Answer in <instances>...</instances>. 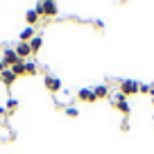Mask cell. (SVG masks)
Wrapping results in <instances>:
<instances>
[{"label":"cell","mask_w":154,"mask_h":154,"mask_svg":"<svg viewBox=\"0 0 154 154\" xmlns=\"http://www.w3.org/2000/svg\"><path fill=\"white\" fill-rule=\"evenodd\" d=\"M20 59H18V54H16V50L14 48H5V52H2V66L5 68H11V66H16Z\"/></svg>","instance_id":"cell-4"},{"label":"cell","mask_w":154,"mask_h":154,"mask_svg":"<svg viewBox=\"0 0 154 154\" xmlns=\"http://www.w3.org/2000/svg\"><path fill=\"white\" fill-rule=\"evenodd\" d=\"M43 84H45V88H48L50 93H59L61 91V79L54 77V75H50V72L43 77Z\"/></svg>","instance_id":"cell-5"},{"label":"cell","mask_w":154,"mask_h":154,"mask_svg":"<svg viewBox=\"0 0 154 154\" xmlns=\"http://www.w3.org/2000/svg\"><path fill=\"white\" fill-rule=\"evenodd\" d=\"M16 109H18V100L9 97V100H7V104H5V113H11V111H16Z\"/></svg>","instance_id":"cell-14"},{"label":"cell","mask_w":154,"mask_h":154,"mask_svg":"<svg viewBox=\"0 0 154 154\" xmlns=\"http://www.w3.org/2000/svg\"><path fill=\"white\" fill-rule=\"evenodd\" d=\"M66 116L68 118H77V116H79V109H77V106H66Z\"/></svg>","instance_id":"cell-17"},{"label":"cell","mask_w":154,"mask_h":154,"mask_svg":"<svg viewBox=\"0 0 154 154\" xmlns=\"http://www.w3.org/2000/svg\"><path fill=\"white\" fill-rule=\"evenodd\" d=\"M0 61H2V52H0Z\"/></svg>","instance_id":"cell-19"},{"label":"cell","mask_w":154,"mask_h":154,"mask_svg":"<svg viewBox=\"0 0 154 154\" xmlns=\"http://www.w3.org/2000/svg\"><path fill=\"white\" fill-rule=\"evenodd\" d=\"M138 93H143V95H152L154 88L149 86V84H140V86H138Z\"/></svg>","instance_id":"cell-16"},{"label":"cell","mask_w":154,"mask_h":154,"mask_svg":"<svg viewBox=\"0 0 154 154\" xmlns=\"http://www.w3.org/2000/svg\"><path fill=\"white\" fill-rule=\"evenodd\" d=\"M36 34H38L36 27H29V25H27L25 29H20V41H23V43H29V41H32Z\"/></svg>","instance_id":"cell-8"},{"label":"cell","mask_w":154,"mask_h":154,"mask_svg":"<svg viewBox=\"0 0 154 154\" xmlns=\"http://www.w3.org/2000/svg\"><path fill=\"white\" fill-rule=\"evenodd\" d=\"M38 18H41V16L36 14V9H27V11H25V20H27V25H29V27H36Z\"/></svg>","instance_id":"cell-10"},{"label":"cell","mask_w":154,"mask_h":154,"mask_svg":"<svg viewBox=\"0 0 154 154\" xmlns=\"http://www.w3.org/2000/svg\"><path fill=\"white\" fill-rule=\"evenodd\" d=\"M138 86H140V82H134V79H122V82H120V93L125 97L136 95V93H138Z\"/></svg>","instance_id":"cell-3"},{"label":"cell","mask_w":154,"mask_h":154,"mask_svg":"<svg viewBox=\"0 0 154 154\" xmlns=\"http://www.w3.org/2000/svg\"><path fill=\"white\" fill-rule=\"evenodd\" d=\"M93 93H95L97 100H104V97H109V95H111V93H109V86H106V84H100V86H95V88H93Z\"/></svg>","instance_id":"cell-12"},{"label":"cell","mask_w":154,"mask_h":154,"mask_svg":"<svg viewBox=\"0 0 154 154\" xmlns=\"http://www.w3.org/2000/svg\"><path fill=\"white\" fill-rule=\"evenodd\" d=\"M9 70H11V72H14V75H16V77H20V75H27V70H25V61H23V59H20V61H18V63H16V66H11V68H9Z\"/></svg>","instance_id":"cell-13"},{"label":"cell","mask_w":154,"mask_h":154,"mask_svg":"<svg viewBox=\"0 0 154 154\" xmlns=\"http://www.w3.org/2000/svg\"><path fill=\"white\" fill-rule=\"evenodd\" d=\"M29 48H32V54H36L38 50L43 48V34H36V36L29 41Z\"/></svg>","instance_id":"cell-11"},{"label":"cell","mask_w":154,"mask_h":154,"mask_svg":"<svg viewBox=\"0 0 154 154\" xmlns=\"http://www.w3.org/2000/svg\"><path fill=\"white\" fill-rule=\"evenodd\" d=\"M34 9H36V14L41 16V18H54V16L59 14V5H57V2H52V0H43V2H38Z\"/></svg>","instance_id":"cell-1"},{"label":"cell","mask_w":154,"mask_h":154,"mask_svg":"<svg viewBox=\"0 0 154 154\" xmlns=\"http://www.w3.org/2000/svg\"><path fill=\"white\" fill-rule=\"evenodd\" d=\"M77 100L86 102V104H93V102H97V97H95V93H93V88H79V91H77Z\"/></svg>","instance_id":"cell-6"},{"label":"cell","mask_w":154,"mask_h":154,"mask_svg":"<svg viewBox=\"0 0 154 154\" xmlns=\"http://www.w3.org/2000/svg\"><path fill=\"white\" fill-rule=\"evenodd\" d=\"M25 70H27V75H36V72H38V63L25 61Z\"/></svg>","instance_id":"cell-15"},{"label":"cell","mask_w":154,"mask_h":154,"mask_svg":"<svg viewBox=\"0 0 154 154\" xmlns=\"http://www.w3.org/2000/svg\"><path fill=\"white\" fill-rule=\"evenodd\" d=\"M0 82L5 84V86H7V88H9V86H11V84H14V82H16V75H14V72H11V70H9V68H7V70H2V72H0Z\"/></svg>","instance_id":"cell-9"},{"label":"cell","mask_w":154,"mask_h":154,"mask_svg":"<svg viewBox=\"0 0 154 154\" xmlns=\"http://www.w3.org/2000/svg\"><path fill=\"white\" fill-rule=\"evenodd\" d=\"M14 50H16V54H18V59H23V61L29 57V54H32V48H29V43H23V41H20V43L16 45Z\"/></svg>","instance_id":"cell-7"},{"label":"cell","mask_w":154,"mask_h":154,"mask_svg":"<svg viewBox=\"0 0 154 154\" xmlns=\"http://www.w3.org/2000/svg\"><path fill=\"white\" fill-rule=\"evenodd\" d=\"M109 100H111V106H113V109H118L122 116H125V118L131 113V104L127 102V97L122 95L120 91H118V93H113V95H109Z\"/></svg>","instance_id":"cell-2"},{"label":"cell","mask_w":154,"mask_h":154,"mask_svg":"<svg viewBox=\"0 0 154 154\" xmlns=\"http://www.w3.org/2000/svg\"><path fill=\"white\" fill-rule=\"evenodd\" d=\"M2 70H7V68H5V66H2V61H0V72H2Z\"/></svg>","instance_id":"cell-18"}]
</instances>
